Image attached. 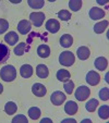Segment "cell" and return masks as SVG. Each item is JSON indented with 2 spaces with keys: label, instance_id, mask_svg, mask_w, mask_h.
<instances>
[{
  "label": "cell",
  "instance_id": "cell-20",
  "mask_svg": "<svg viewBox=\"0 0 109 123\" xmlns=\"http://www.w3.org/2000/svg\"><path fill=\"white\" fill-rule=\"evenodd\" d=\"M56 76L60 82H67V81H69L70 80L71 75H70V72L68 71V70L61 69V70H59L58 72H57Z\"/></svg>",
  "mask_w": 109,
  "mask_h": 123
},
{
  "label": "cell",
  "instance_id": "cell-24",
  "mask_svg": "<svg viewBox=\"0 0 109 123\" xmlns=\"http://www.w3.org/2000/svg\"><path fill=\"white\" fill-rule=\"evenodd\" d=\"M98 107V100L97 99H90L85 105V109L88 112H94L96 110V108Z\"/></svg>",
  "mask_w": 109,
  "mask_h": 123
},
{
  "label": "cell",
  "instance_id": "cell-15",
  "mask_svg": "<svg viewBox=\"0 0 109 123\" xmlns=\"http://www.w3.org/2000/svg\"><path fill=\"white\" fill-rule=\"evenodd\" d=\"M36 75L39 79H46L49 75V70L45 64H38L36 67Z\"/></svg>",
  "mask_w": 109,
  "mask_h": 123
},
{
  "label": "cell",
  "instance_id": "cell-10",
  "mask_svg": "<svg viewBox=\"0 0 109 123\" xmlns=\"http://www.w3.org/2000/svg\"><path fill=\"white\" fill-rule=\"evenodd\" d=\"M90 18L92 20H99V19H103L105 16V11L102 10L100 8H96V7H93L92 9L90 10Z\"/></svg>",
  "mask_w": 109,
  "mask_h": 123
},
{
  "label": "cell",
  "instance_id": "cell-36",
  "mask_svg": "<svg viewBox=\"0 0 109 123\" xmlns=\"http://www.w3.org/2000/svg\"><path fill=\"white\" fill-rule=\"evenodd\" d=\"M3 92V86H2V84H0V94Z\"/></svg>",
  "mask_w": 109,
  "mask_h": 123
},
{
  "label": "cell",
  "instance_id": "cell-26",
  "mask_svg": "<svg viewBox=\"0 0 109 123\" xmlns=\"http://www.w3.org/2000/svg\"><path fill=\"white\" fill-rule=\"evenodd\" d=\"M28 116L33 120H37L40 117V109L37 107H32L28 109Z\"/></svg>",
  "mask_w": 109,
  "mask_h": 123
},
{
  "label": "cell",
  "instance_id": "cell-18",
  "mask_svg": "<svg viewBox=\"0 0 109 123\" xmlns=\"http://www.w3.org/2000/svg\"><path fill=\"white\" fill-rule=\"evenodd\" d=\"M18 40H19V36H18V34H16L15 32H9L5 36V42L7 43V44L11 45V46L15 45L16 43H18Z\"/></svg>",
  "mask_w": 109,
  "mask_h": 123
},
{
  "label": "cell",
  "instance_id": "cell-8",
  "mask_svg": "<svg viewBox=\"0 0 109 123\" xmlns=\"http://www.w3.org/2000/svg\"><path fill=\"white\" fill-rule=\"evenodd\" d=\"M46 30L48 31V32L52 33V34H55V33H57L59 30H60V23H59L57 20L55 19H50L48 20V21L46 22Z\"/></svg>",
  "mask_w": 109,
  "mask_h": 123
},
{
  "label": "cell",
  "instance_id": "cell-31",
  "mask_svg": "<svg viewBox=\"0 0 109 123\" xmlns=\"http://www.w3.org/2000/svg\"><path fill=\"white\" fill-rule=\"evenodd\" d=\"M98 96H99V98L102 100H104V101L108 100L109 99V88H108V87H104V88H102L99 91Z\"/></svg>",
  "mask_w": 109,
  "mask_h": 123
},
{
  "label": "cell",
  "instance_id": "cell-35",
  "mask_svg": "<svg viewBox=\"0 0 109 123\" xmlns=\"http://www.w3.org/2000/svg\"><path fill=\"white\" fill-rule=\"evenodd\" d=\"M40 122H42V123H44V122H51V120H50V119H43Z\"/></svg>",
  "mask_w": 109,
  "mask_h": 123
},
{
  "label": "cell",
  "instance_id": "cell-25",
  "mask_svg": "<svg viewBox=\"0 0 109 123\" xmlns=\"http://www.w3.org/2000/svg\"><path fill=\"white\" fill-rule=\"evenodd\" d=\"M98 116H99L100 119L107 120V119L109 118V106H107V105L102 106V107L98 109Z\"/></svg>",
  "mask_w": 109,
  "mask_h": 123
},
{
  "label": "cell",
  "instance_id": "cell-9",
  "mask_svg": "<svg viewBox=\"0 0 109 123\" xmlns=\"http://www.w3.org/2000/svg\"><path fill=\"white\" fill-rule=\"evenodd\" d=\"M10 58V50L6 45L0 43V64L6 63Z\"/></svg>",
  "mask_w": 109,
  "mask_h": 123
},
{
  "label": "cell",
  "instance_id": "cell-30",
  "mask_svg": "<svg viewBox=\"0 0 109 123\" xmlns=\"http://www.w3.org/2000/svg\"><path fill=\"white\" fill-rule=\"evenodd\" d=\"M58 18L61 19L62 21H69L71 19V13L68 10H61L58 12Z\"/></svg>",
  "mask_w": 109,
  "mask_h": 123
},
{
  "label": "cell",
  "instance_id": "cell-14",
  "mask_svg": "<svg viewBox=\"0 0 109 123\" xmlns=\"http://www.w3.org/2000/svg\"><path fill=\"white\" fill-rule=\"evenodd\" d=\"M94 64H95L97 70H99V71H105V70L107 69V67H108V61H107V59L104 58V57H98V58L95 59Z\"/></svg>",
  "mask_w": 109,
  "mask_h": 123
},
{
  "label": "cell",
  "instance_id": "cell-13",
  "mask_svg": "<svg viewBox=\"0 0 109 123\" xmlns=\"http://www.w3.org/2000/svg\"><path fill=\"white\" fill-rule=\"evenodd\" d=\"M33 67L30 64H23L21 68H20V74H21L22 77L24 79H28L33 75Z\"/></svg>",
  "mask_w": 109,
  "mask_h": 123
},
{
  "label": "cell",
  "instance_id": "cell-3",
  "mask_svg": "<svg viewBox=\"0 0 109 123\" xmlns=\"http://www.w3.org/2000/svg\"><path fill=\"white\" fill-rule=\"evenodd\" d=\"M30 20L35 27H40L44 23L45 14L43 12H33L30 14Z\"/></svg>",
  "mask_w": 109,
  "mask_h": 123
},
{
  "label": "cell",
  "instance_id": "cell-19",
  "mask_svg": "<svg viewBox=\"0 0 109 123\" xmlns=\"http://www.w3.org/2000/svg\"><path fill=\"white\" fill-rule=\"evenodd\" d=\"M73 44V37L70 34H64L61 36L60 38V45L64 48H69Z\"/></svg>",
  "mask_w": 109,
  "mask_h": 123
},
{
  "label": "cell",
  "instance_id": "cell-6",
  "mask_svg": "<svg viewBox=\"0 0 109 123\" xmlns=\"http://www.w3.org/2000/svg\"><path fill=\"white\" fill-rule=\"evenodd\" d=\"M99 81H100V75L96 71H90L87 73V75H86V82L92 86L97 85L99 83Z\"/></svg>",
  "mask_w": 109,
  "mask_h": 123
},
{
  "label": "cell",
  "instance_id": "cell-4",
  "mask_svg": "<svg viewBox=\"0 0 109 123\" xmlns=\"http://www.w3.org/2000/svg\"><path fill=\"white\" fill-rule=\"evenodd\" d=\"M90 91L87 86H80L79 88H77L75 91V98L79 101H84L87 99V97H90Z\"/></svg>",
  "mask_w": 109,
  "mask_h": 123
},
{
  "label": "cell",
  "instance_id": "cell-11",
  "mask_svg": "<svg viewBox=\"0 0 109 123\" xmlns=\"http://www.w3.org/2000/svg\"><path fill=\"white\" fill-rule=\"evenodd\" d=\"M31 28H32V24H31V22L27 21V20H22V21H20L19 24H18V31L23 35L27 34L31 31Z\"/></svg>",
  "mask_w": 109,
  "mask_h": 123
},
{
  "label": "cell",
  "instance_id": "cell-34",
  "mask_svg": "<svg viewBox=\"0 0 109 123\" xmlns=\"http://www.w3.org/2000/svg\"><path fill=\"white\" fill-rule=\"evenodd\" d=\"M68 121H71V122H77V121H75L74 119H64V120H63L62 122H68Z\"/></svg>",
  "mask_w": 109,
  "mask_h": 123
},
{
  "label": "cell",
  "instance_id": "cell-32",
  "mask_svg": "<svg viewBox=\"0 0 109 123\" xmlns=\"http://www.w3.org/2000/svg\"><path fill=\"white\" fill-rule=\"evenodd\" d=\"M13 123H27V118L24 114H18L16 117H14L12 119Z\"/></svg>",
  "mask_w": 109,
  "mask_h": 123
},
{
  "label": "cell",
  "instance_id": "cell-33",
  "mask_svg": "<svg viewBox=\"0 0 109 123\" xmlns=\"http://www.w3.org/2000/svg\"><path fill=\"white\" fill-rule=\"evenodd\" d=\"M9 28V22L6 21L5 19H0V34L5 33Z\"/></svg>",
  "mask_w": 109,
  "mask_h": 123
},
{
  "label": "cell",
  "instance_id": "cell-12",
  "mask_svg": "<svg viewBox=\"0 0 109 123\" xmlns=\"http://www.w3.org/2000/svg\"><path fill=\"white\" fill-rule=\"evenodd\" d=\"M77 109H79V107H77V102L72 101V100L68 101L67 104L64 105V111H65V113L69 114V116H73V114H75L77 112Z\"/></svg>",
  "mask_w": 109,
  "mask_h": 123
},
{
  "label": "cell",
  "instance_id": "cell-2",
  "mask_svg": "<svg viewBox=\"0 0 109 123\" xmlns=\"http://www.w3.org/2000/svg\"><path fill=\"white\" fill-rule=\"evenodd\" d=\"M74 55L72 54L71 51H63L61 52L60 57H59V63L64 67H70L74 63Z\"/></svg>",
  "mask_w": 109,
  "mask_h": 123
},
{
  "label": "cell",
  "instance_id": "cell-21",
  "mask_svg": "<svg viewBox=\"0 0 109 123\" xmlns=\"http://www.w3.org/2000/svg\"><path fill=\"white\" fill-rule=\"evenodd\" d=\"M108 27V21L105 20V21H102L99 23H96L94 25V32L97 33V34H102V33L105 32V30Z\"/></svg>",
  "mask_w": 109,
  "mask_h": 123
},
{
  "label": "cell",
  "instance_id": "cell-28",
  "mask_svg": "<svg viewBox=\"0 0 109 123\" xmlns=\"http://www.w3.org/2000/svg\"><path fill=\"white\" fill-rule=\"evenodd\" d=\"M28 6L33 9H40L44 7V0H28L27 1Z\"/></svg>",
  "mask_w": 109,
  "mask_h": 123
},
{
  "label": "cell",
  "instance_id": "cell-7",
  "mask_svg": "<svg viewBox=\"0 0 109 123\" xmlns=\"http://www.w3.org/2000/svg\"><path fill=\"white\" fill-rule=\"evenodd\" d=\"M32 92H33V94H34L35 96H37V97H44L47 93V88L43 84L35 83L34 85L32 86Z\"/></svg>",
  "mask_w": 109,
  "mask_h": 123
},
{
  "label": "cell",
  "instance_id": "cell-22",
  "mask_svg": "<svg viewBox=\"0 0 109 123\" xmlns=\"http://www.w3.org/2000/svg\"><path fill=\"white\" fill-rule=\"evenodd\" d=\"M16 110H18V106H16L15 102L13 101H9L6 104L5 106V111L7 114H9V116H11V114H14L16 112Z\"/></svg>",
  "mask_w": 109,
  "mask_h": 123
},
{
  "label": "cell",
  "instance_id": "cell-29",
  "mask_svg": "<svg viewBox=\"0 0 109 123\" xmlns=\"http://www.w3.org/2000/svg\"><path fill=\"white\" fill-rule=\"evenodd\" d=\"M63 88H64L65 93L69 94V95H71L72 92H73V88H74V83H73L71 80H69V81L64 82V84H63Z\"/></svg>",
  "mask_w": 109,
  "mask_h": 123
},
{
  "label": "cell",
  "instance_id": "cell-27",
  "mask_svg": "<svg viewBox=\"0 0 109 123\" xmlns=\"http://www.w3.org/2000/svg\"><path fill=\"white\" fill-rule=\"evenodd\" d=\"M69 7L70 9L72 10V11H79L80 9H81L82 7V1L81 0H71V1H69Z\"/></svg>",
  "mask_w": 109,
  "mask_h": 123
},
{
  "label": "cell",
  "instance_id": "cell-16",
  "mask_svg": "<svg viewBox=\"0 0 109 123\" xmlns=\"http://www.w3.org/2000/svg\"><path fill=\"white\" fill-rule=\"evenodd\" d=\"M77 57H79V59H81V60H86V59H88V57H90V51L87 47L81 46L77 48Z\"/></svg>",
  "mask_w": 109,
  "mask_h": 123
},
{
  "label": "cell",
  "instance_id": "cell-23",
  "mask_svg": "<svg viewBox=\"0 0 109 123\" xmlns=\"http://www.w3.org/2000/svg\"><path fill=\"white\" fill-rule=\"evenodd\" d=\"M26 50H27V46H26L25 43H20V44L14 47V49H13L14 54H15L16 56H23Z\"/></svg>",
  "mask_w": 109,
  "mask_h": 123
},
{
  "label": "cell",
  "instance_id": "cell-5",
  "mask_svg": "<svg viewBox=\"0 0 109 123\" xmlns=\"http://www.w3.org/2000/svg\"><path fill=\"white\" fill-rule=\"evenodd\" d=\"M65 98L67 97H65L64 94L61 93V92H59V91L53 92L50 96V100L55 106H60V105L65 100Z\"/></svg>",
  "mask_w": 109,
  "mask_h": 123
},
{
  "label": "cell",
  "instance_id": "cell-37",
  "mask_svg": "<svg viewBox=\"0 0 109 123\" xmlns=\"http://www.w3.org/2000/svg\"><path fill=\"white\" fill-rule=\"evenodd\" d=\"M11 2H13V3H20L21 1H20V0H18V1H16V0H12Z\"/></svg>",
  "mask_w": 109,
  "mask_h": 123
},
{
  "label": "cell",
  "instance_id": "cell-17",
  "mask_svg": "<svg viewBox=\"0 0 109 123\" xmlns=\"http://www.w3.org/2000/svg\"><path fill=\"white\" fill-rule=\"evenodd\" d=\"M37 55L40 58H48L50 56V48L48 45H39L37 48Z\"/></svg>",
  "mask_w": 109,
  "mask_h": 123
},
{
  "label": "cell",
  "instance_id": "cell-1",
  "mask_svg": "<svg viewBox=\"0 0 109 123\" xmlns=\"http://www.w3.org/2000/svg\"><path fill=\"white\" fill-rule=\"evenodd\" d=\"M0 77L5 82H12L16 77V70L13 65H5L0 70Z\"/></svg>",
  "mask_w": 109,
  "mask_h": 123
}]
</instances>
